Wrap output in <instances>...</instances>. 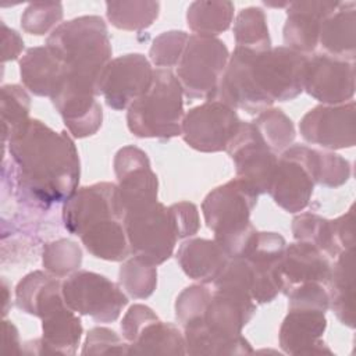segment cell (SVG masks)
<instances>
[{
    "label": "cell",
    "mask_w": 356,
    "mask_h": 356,
    "mask_svg": "<svg viewBox=\"0 0 356 356\" xmlns=\"http://www.w3.org/2000/svg\"><path fill=\"white\" fill-rule=\"evenodd\" d=\"M13 193L38 210L64 203L76 189L81 175L78 150L72 138L56 132L40 120H28L7 139Z\"/></svg>",
    "instance_id": "6da1fadb"
},
{
    "label": "cell",
    "mask_w": 356,
    "mask_h": 356,
    "mask_svg": "<svg viewBox=\"0 0 356 356\" xmlns=\"http://www.w3.org/2000/svg\"><path fill=\"white\" fill-rule=\"evenodd\" d=\"M46 46L63 63L65 81L99 95L97 82L113 53L103 18L82 15L61 22L47 36Z\"/></svg>",
    "instance_id": "7a4b0ae2"
},
{
    "label": "cell",
    "mask_w": 356,
    "mask_h": 356,
    "mask_svg": "<svg viewBox=\"0 0 356 356\" xmlns=\"http://www.w3.org/2000/svg\"><path fill=\"white\" fill-rule=\"evenodd\" d=\"M257 197L249 184L234 178L209 192L202 203L206 225L228 257H242L257 232L250 221Z\"/></svg>",
    "instance_id": "3957f363"
},
{
    "label": "cell",
    "mask_w": 356,
    "mask_h": 356,
    "mask_svg": "<svg viewBox=\"0 0 356 356\" xmlns=\"http://www.w3.org/2000/svg\"><path fill=\"white\" fill-rule=\"evenodd\" d=\"M184 92L171 70L157 68L149 90L127 111V125L138 138L171 139L181 135Z\"/></svg>",
    "instance_id": "277c9868"
},
{
    "label": "cell",
    "mask_w": 356,
    "mask_h": 356,
    "mask_svg": "<svg viewBox=\"0 0 356 356\" xmlns=\"http://www.w3.org/2000/svg\"><path fill=\"white\" fill-rule=\"evenodd\" d=\"M307 60L309 56L285 46L266 51L250 50V76L268 107L274 102L293 100L303 92Z\"/></svg>",
    "instance_id": "5b68a950"
},
{
    "label": "cell",
    "mask_w": 356,
    "mask_h": 356,
    "mask_svg": "<svg viewBox=\"0 0 356 356\" xmlns=\"http://www.w3.org/2000/svg\"><path fill=\"white\" fill-rule=\"evenodd\" d=\"M228 60V47L218 38L189 36L175 74L184 96L188 100H213Z\"/></svg>",
    "instance_id": "8992f818"
},
{
    "label": "cell",
    "mask_w": 356,
    "mask_h": 356,
    "mask_svg": "<svg viewBox=\"0 0 356 356\" xmlns=\"http://www.w3.org/2000/svg\"><path fill=\"white\" fill-rule=\"evenodd\" d=\"M316 184L317 150L291 145L278 157L267 193L285 211L300 213L310 203Z\"/></svg>",
    "instance_id": "52a82bcc"
},
{
    "label": "cell",
    "mask_w": 356,
    "mask_h": 356,
    "mask_svg": "<svg viewBox=\"0 0 356 356\" xmlns=\"http://www.w3.org/2000/svg\"><path fill=\"white\" fill-rule=\"evenodd\" d=\"M124 227L132 256L152 266L163 264L172 256L178 236L163 203L125 211Z\"/></svg>",
    "instance_id": "ba28073f"
},
{
    "label": "cell",
    "mask_w": 356,
    "mask_h": 356,
    "mask_svg": "<svg viewBox=\"0 0 356 356\" xmlns=\"http://www.w3.org/2000/svg\"><path fill=\"white\" fill-rule=\"evenodd\" d=\"M63 298L72 312L96 323L115 321L128 305L118 284L88 270H78L63 281Z\"/></svg>",
    "instance_id": "9c48e42d"
},
{
    "label": "cell",
    "mask_w": 356,
    "mask_h": 356,
    "mask_svg": "<svg viewBox=\"0 0 356 356\" xmlns=\"http://www.w3.org/2000/svg\"><path fill=\"white\" fill-rule=\"evenodd\" d=\"M241 124L235 108L213 99L185 113L181 135L186 145L197 152H225Z\"/></svg>",
    "instance_id": "30bf717a"
},
{
    "label": "cell",
    "mask_w": 356,
    "mask_h": 356,
    "mask_svg": "<svg viewBox=\"0 0 356 356\" xmlns=\"http://www.w3.org/2000/svg\"><path fill=\"white\" fill-rule=\"evenodd\" d=\"M153 76L154 70L143 54L128 53L111 58L100 75L97 90L110 108L128 110L149 90Z\"/></svg>",
    "instance_id": "8fae6325"
},
{
    "label": "cell",
    "mask_w": 356,
    "mask_h": 356,
    "mask_svg": "<svg viewBox=\"0 0 356 356\" xmlns=\"http://www.w3.org/2000/svg\"><path fill=\"white\" fill-rule=\"evenodd\" d=\"M61 217L65 229L76 236L102 220L118 218L124 221V206L118 186L113 182H97L78 188L63 203Z\"/></svg>",
    "instance_id": "7c38bea8"
},
{
    "label": "cell",
    "mask_w": 356,
    "mask_h": 356,
    "mask_svg": "<svg viewBox=\"0 0 356 356\" xmlns=\"http://www.w3.org/2000/svg\"><path fill=\"white\" fill-rule=\"evenodd\" d=\"M225 152L235 164L236 178L249 184L257 195L268 192L278 156L267 146L253 122L242 121Z\"/></svg>",
    "instance_id": "4fadbf2b"
},
{
    "label": "cell",
    "mask_w": 356,
    "mask_h": 356,
    "mask_svg": "<svg viewBox=\"0 0 356 356\" xmlns=\"http://www.w3.org/2000/svg\"><path fill=\"white\" fill-rule=\"evenodd\" d=\"M356 104H318L309 110L299 122L302 138L323 149L339 150L356 143Z\"/></svg>",
    "instance_id": "5bb4252c"
},
{
    "label": "cell",
    "mask_w": 356,
    "mask_h": 356,
    "mask_svg": "<svg viewBox=\"0 0 356 356\" xmlns=\"http://www.w3.org/2000/svg\"><path fill=\"white\" fill-rule=\"evenodd\" d=\"M285 246L286 242L282 235L257 231L242 256L250 267V295L257 303H270L282 292L281 261Z\"/></svg>",
    "instance_id": "9a60e30c"
},
{
    "label": "cell",
    "mask_w": 356,
    "mask_h": 356,
    "mask_svg": "<svg viewBox=\"0 0 356 356\" xmlns=\"http://www.w3.org/2000/svg\"><path fill=\"white\" fill-rule=\"evenodd\" d=\"M303 90L321 104H342L355 95V61L324 53L309 56Z\"/></svg>",
    "instance_id": "2e32d148"
},
{
    "label": "cell",
    "mask_w": 356,
    "mask_h": 356,
    "mask_svg": "<svg viewBox=\"0 0 356 356\" xmlns=\"http://www.w3.org/2000/svg\"><path fill=\"white\" fill-rule=\"evenodd\" d=\"M114 172L124 213L157 202L159 179L147 154L136 146H124L114 156Z\"/></svg>",
    "instance_id": "e0dca14e"
},
{
    "label": "cell",
    "mask_w": 356,
    "mask_h": 356,
    "mask_svg": "<svg viewBox=\"0 0 356 356\" xmlns=\"http://www.w3.org/2000/svg\"><path fill=\"white\" fill-rule=\"evenodd\" d=\"M339 3L325 0L288 3L282 29L285 47L310 56L318 44L321 22L338 8Z\"/></svg>",
    "instance_id": "ac0fdd59"
},
{
    "label": "cell",
    "mask_w": 356,
    "mask_h": 356,
    "mask_svg": "<svg viewBox=\"0 0 356 356\" xmlns=\"http://www.w3.org/2000/svg\"><path fill=\"white\" fill-rule=\"evenodd\" d=\"M50 99L74 138L92 136L100 129L103 110L95 93L63 81Z\"/></svg>",
    "instance_id": "d6986e66"
},
{
    "label": "cell",
    "mask_w": 356,
    "mask_h": 356,
    "mask_svg": "<svg viewBox=\"0 0 356 356\" xmlns=\"http://www.w3.org/2000/svg\"><path fill=\"white\" fill-rule=\"evenodd\" d=\"M325 313L318 310H288L280 328V346L288 355H332L323 341Z\"/></svg>",
    "instance_id": "ffe728a7"
},
{
    "label": "cell",
    "mask_w": 356,
    "mask_h": 356,
    "mask_svg": "<svg viewBox=\"0 0 356 356\" xmlns=\"http://www.w3.org/2000/svg\"><path fill=\"white\" fill-rule=\"evenodd\" d=\"M332 264L328 256L312 243L296 241L285 246L281 273L282 292L286 293L291 288L303 282L327 284L331 275Z\"/></svg>",
    "instance_id": "44dd1931"
},
{
    "label": "cell",
    "mask_w": 356,
    "mask_h": 356,
    "mask_svg": "<svg viewBox=\"0 0 356 356\" xmlns=\"http://www.w3.org/2000/svg\"><path fill=\"white\" fill-rule=\"evenodd\" d=\"M15 303L19 310L43 318L65 306L63 281L47 271H32L17 284Z\"/></svg>",
    "instance_id": "7402d4cb"
},
{
    "label": "cell",
    "mask_w": 356,
    "mask_h": 356,
    "mask_svg": "<svg viewBox=\"0 0 356 356\" xmlns=\"http://www.w3.org/2000/svg\"><path fill=\"white\" fill-rule=\"evenodd\" d=\"M42 338L28 342L33 346L29 353L74 355L82 337V324L65 305L42 318Z\"/></svg>",
    "instance_id": "603a6c76"
},
{
    "label": "cell",
    "mask_w": 356,
    "mask_h": 356,
    "mask_svg": "<svg viewBox=\"0 0 356 356\" xmlns=\"http://www.w3.org/2000/svg\"><path fill=\"white\" fill-rule=\"evenodd\" d=\"M24 86L35 96L51 97L65 76L63 63L44 46L31 47L19 60Z\"/></svg>",
    "instance_id": "cb8c5ba5"
},
{
    "label": "cell",
    "mask_w": 356,
    "mask_h": 356,
    "mask_svg": "<svg viewBox=\"0 0 356 356\" xmlns=\"http://www.w3.org/2000/svg\"><path fill=\"white\" fill-rule=\"evenodd\" d=\"M318 44L324 54L355 61L356 57V3H339L320 28Z\"/></svg>",
    "instance_id": "d4e9b609"
},
{
    "label": "cell",
    "mask_w": 356,
    "mask_h": 356,
    "mask_svg": "<svg viewBox=\"0 0 356 356\" xmlns=\"http://www.w3.org/2000/svg\"><path fill=\"white\" fill-rule=\"evenodd\" d=\"M229 257L213 239L192 238L185 241L177 252L182 271L202 284H211Z\"/></svg>",
    "instance_id": "484cf974"
},
{
    "label": "cell",
    "mask_w": 356,
    "mask_h": 356,
    "mask_svg": "<svg viewBox=\"0 0 356 356\" xmlns=\"http://www.w3.org/2000/svg\"><path fill=\"white\" fill-rule=\"evenodd\" d=\"M327 284L330 307L341 324L355 328V249L337 256Z\"/></svg>",
    "instance_id": "4316f807"
},
{
    "label": "cell",
    "mask_w": 356,
    "mask_h": 356,
    "mask_svg": "<svg viewBox=\"0 0 356 356\" xmlns=\"http://www.w3.org/2000/svg\"><path fill=\"white\" fill-rule=\"evenodd\" d=\"M86 250L102 260L124 261L131 254L124 221L118 218L102 220L79 236Z\"/></svg>",
    "instance_id": "83f0119b"
},
{
    "label": "cell",
    "mask_w": 356,
    "mask_h": 356,
    "mask_svg": "<svg viewBox=\"0 0 356 356\" xmlns=\"http://www.w3.org/2000/svg\"><path fill=\"white\" fill-rule=\"evenodd\" d=\"M128 352L129 355H186L185 338L177 325L157 318L128 345Z\"/></svg>",
    "instance_id": "f1b7e54d"
},
{
    "label": "cell",
    "mask_w": 356,
    "mask_h": 356,
    "mask_svg": "<svg viewBox=\"0 0 356 356\" xmlns=\"http://www.w3.org/2000/svg\"><path fill=\"white\" fill-rule=\"evenodd\" d=\"M234 19V4L231 1L199 0L189 4L186 24L197 36L216 38L225 32Z\"/></svg>",
    "instance_id": "f546056e"
},
{
    "label": "cell",
    "mask_w": 356,
    "mask_h": 356,
    "mask_svg": "<svg viewBox=\"0 0 356 356\" xmlns=\"http://www.w3.org/2000/svg\"><path fill=\"white\" fill-rule=\"evenodd\" d=\"M160 3L147 0L107 1L106 15L113 26L124 31H143L159 17Z\"/></svg>",
    "instance_id": "4dcf8cb0"
},
{
    "label": "cell",
    "mask_w": 356,
    "mask_h": 356,
    "mask_svg": "<svg viewBox=\"0 0 356 356\" xmlns=\"http://www.w3.org/2000/svg\"><path fill=\"white\" fill-rule=\"evenodd\" d=\"M234 38L236 47L252 51L271 49L266 14L259 7H246L239 11L234 22Z\"/></svg>",
    "instance_id": "1f68e13d"
},
{
    "label": "cell",
    "mask_w": 356,
    "mask_h": 356,
    "mask_svg": "<svg viewBox=\"0 0 356 356\" xmlns=\"http://www.w3.org/2000/svg\"><path fill=\"white\" fill-rule=\"evenodd\" d=\"M292 235L296 241L314 245L330 257L339 254L334 242L331 220L316 213H300L295 216L292 220Z\"/></svg>",
    "instance_id": "d6a6232c"
},
{
    "label": "cell",
    "mask_w": 356,
    "mask_h": 356,
    "mask_svg": "<svg viewBox=\"0 0 356 356\" xmlns=\"http://www.w3.org/2000/svg\"><path fill=\"white\" fill-rule=\"evenodd\" d=\"M257 132L267 143V146L275 153H282L295 140L296 132L291 118L280 108H267L257 114L253 121Z\"/></svg>",
    "instance_id": "836d02e7"
},
{
    "label": "cell",
    "mask_w": 356,
    "mask_h": 356,
    "mask_svg": "<svg viewBox=\"0 0 356 356\" xmlns=\"http://www.w3.org/2000/svg\"><path fill=\"white\" fill-rule=\"evenodd\" d=\"M120 286L134 299L149 298L157 285V270L135 256L125 259L118 271Z\"/></svg>",
    "instance_id": "e575fe53"
},
{
    "label": "cell",
    "mask_w": 356,
    "mask_h": 356,
    "mask_svg": "<svg viewBox=\"0 0 356 356\" xmlns=\"http://www.w3.org/2000/svg\"><path fill=\"white\" fill-rule=\"evenodd\" d=\"M42 263L47 273L63 278L78 271L82 264V250L76 242L60 238L43 245Z\"/></svg>",
    "instance_id": "d590c367"
},
{
    "label": "cell",
    "mask_w": 356,
    "mask_h": 356,
    "mask_svg": "<svg viewBox=\"0 0 356 356\" xmlns=\"http://www.w3.org/2000/svg\"><path fill=\"white\" fill-rule=\"evenodd\" d=\"M31 97L26 90L19 85L1 86V125H3V143L17 131L22 124L29 120Z\"/></svg>",
    "instance_id": "8d00e7d4"
},
{
    "label": "cell",
    "mask_w": 356,
    "mask_h": 356,
    "mask_svg": "<svg viewBox=\"0 0 356 356\" xmlns=\"http://www.w3.org/2000/svg\"><path fill=\"white\" fill-rule=\"evenodd\" d=\"M63 19V4L58 1L31 3L21 17V26L26 33L44 35L54 31Z\"/></svg>",
    "instance_id": "74e56055"
},
{
    "label": "cell",
    "mask_w": 356,
    "mask_h": 356,
    "mask_svg": "<svg viewBox=\"0 0 356 356\" xmlns=\"http://www.w3.org/2000/svg\"><path fill=\"white\" fill-rule=\"evenodd\" d=\"M189 35L184 31H167L154 38L149 57L156 67L170 70L177 67L186 47Z\"/></svg>",
    "instance_id": "f35d334b"
},
{
    "label": "cell",
    "mask_w": 356,
    "mask_h": 356,
    "mask_svg": "<svg viewBox=\"0 0 356 356\" xmlns=\"http://www.w3.org/2000/svg\"><path fill=\"white\" fill-rule=\"evenodd\" d=\"M211 298V291L206 284H193L186 286L175 300V317L185 327L196 320L203 318L207 305Z\"/></svg>",
    "instance_id": "ab89813d"
},
{
    "label": "cell",
    "mask_w": 356,
    "mask_h": 356,
    "mask_svg": "<svg viewBox=\"0 0 356 356\" xmlns=\"http://www.w3.org/2000/svg\"><path fill=\"white\" fill-rule=\"evenodd\" d=\"M288 310H318L325 313L330 309L328 291L320 282H303L291 288L286 293Z\"/></svg>",
    "instance_id": "60d3db41"
},
{
    "label": "cell",
    "mask_w": 356,
    "mask_h": 356,
    "mask_svg": "<svg viewBox=\"0 0 356 356\" xmlns=\"http://www.w3.org/2000/svg\"><path fill=\"white\" fill-rule=\"evenodd\" d=\"M350 163L331 152L317 150V184L325 188H338L350 178Z\"/></svg>",
    "instance_id": "b9f144b4"
},
{
    "label": "cell",
    "mask_w": 356,
    "mask_h": 356,
    "mask_svg": "<svg viewBox=\"0 0 356 356\" xmlns=\"http://www.w3.org/2000/svg\"><path fill=\"white\" fill-rule=\"evenodd\" d=\"M82 355H129L128 342L106 327H93L88 331Z\"/></svg>",
    "instance_id": "7bdbcfd3"
},
{
    "label": "cell",
    "mask_w": 356,
    "mask_h": 356,
    "mask_svg": "<svg viewBox=\"0 0 356 356\" xmlns=\"http://www.w3.org/2000/svg\"><path fill=\"white\" fill-rule=\"evenodd\" d=\"M168 213L178 239L195 235L200 228L197 207L191 202H178L168 206Z\"/></svg>",
    "instance_id": "ee69618b"
},
{
    "label": "cell",
    "mask_w": 356,
    "mask_h": 356,
    "mask_svg": "<svg viewBox=\"0 0 356 356\" xmlns=\"http://www.w3.org/2000/svg\"><path fill=\"white\" fill-rule=\"evenodd\" d=\"M159 317L156 313L146 305H132L121 321V331L124 339L129 343L135 342L142 330L150 324L152 321L157 320Z\"/></svg>",
    "instance_id": "f6af8a7d"
},
{
    "label": "cell",
    "mask_w": 356,
    "mask_h": 356,
    "mask_svg": "<svg viewBox=\"0 0 356 356\" xmlns=\"http://www.w3.org/2000/svg\"><path fill=\"white\" fill-rule=\"evenodd\" d=\"M331 225L338 252L355 249V206H350L345 214L331 220Z\"/></svg>",
    "instance_id": "bcb514c9"
},
{
    "label": "cell",
    "mask_w": 356,
    "mask_h": 356,
    "mask_svg": "<svg viewBox=\"0 0 356 356\" xmlns=\"http://www.w3.org/2000/svg\"><path fill=\"white\" fill-rule=\"evenodd\" d=\"M24 49V40L19 33L1 22V60L3 63L18 58Z\"/></svg>",
    "instance_id": "7dc6e473"
},
{
    "label": "cell",
    "mask_w": 356,
    "mask_h": 356,
    "mask_svg": "<svg viewBox=\"0 0 356 356\" xmlns=\"http://www.w3.org/2000/svg\"><path fill=\"white\" fill-rule=\"evenodd\" d=\"M3 352L22 353L18 330L11 321H7V320L3 321Z\"/></svg>",
    "instance_id": "c3c4849f"
},
{
    "label": "cell",
    "mask_w": 356,
    "mask_h": 356,
    "mask_svg": "<svg viewBox=\"0 0 356 356\" xmlns=\"http://www.w3.org/2000/svg\"><path fill=\"white\" fill-rule=\"evenodd\" d=\"M10 296H8V286H7V281L3 278V316L7 314L8 312V303H10Z\"/></svg>",
    "instance_id": "681fc988"
}]
</instances>
